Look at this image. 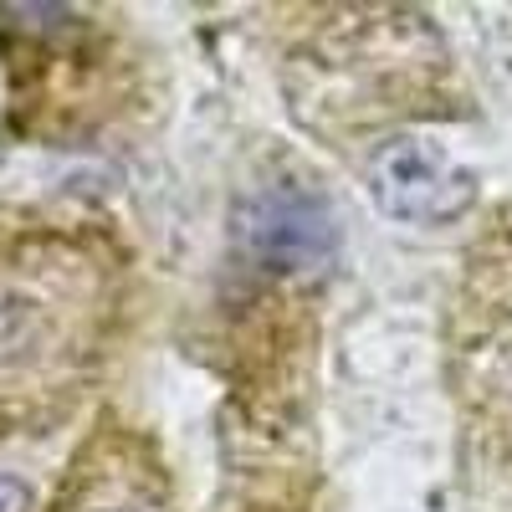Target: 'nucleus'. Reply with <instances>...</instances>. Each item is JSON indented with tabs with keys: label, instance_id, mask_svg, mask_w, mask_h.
Here are the masks:
<instances>
[{
	"label": "nucleus",
	"instance_id": "obj_3",
	"mask_svg": "<svg viewBox=\"0 0 512 512\" xmlns=\"http://www.w3.org/2000/svg\"><path fill=\"white\" fill-rule=\"evenodd\" d=\"M369 195L384 216L410 226H446L466 216L477 200V180L461 164H451L436 144L390 139L369 159Z\"/></svg>",
	"mask_w": 512,
	"mask_h": 512
},
{
	"label": "nucleus",
	"instance_id": "obj_2",
	"mask_svg": "<svg viewBox=\"0 0 512 512\" xmlns=\"http://www.w3.org/2000/svg\"><path fill=\"white\" fill-rule=\"evenodd\" d=\"M52 512H175L164 461L134 425L103 420L77 446Z\"/></svg>",
	"mask_w": 512,
	"mask_h": 512
},
{
	"label": "nucleus",
	"instance_id": "obj_5",
	"mask_svg": "<svg viewBox=\"0 0 512 512\" xmlns=\"http://www.w3.org/2000/svg\"><path fill=\"white\" fill-rule=\"evenodd\" d=\"M26 507H31L26 487L16 477H0V512H26Z\"/></svg>",
	"mask_w": 512,
	"mask_h": 512
},
{
	"label": "nucleus",
	"instance_id": "obj_1",
	"mask_svg": "<svg viewBox=\"0 0 512 512\" xmlns=\"http://www.w3.org/2000/svg\"><path fill=\"white\" fill-rule=\"evenodd\" d=\"M123 251L82 221H0V441L57 425L123 328Z\"/></svg>",
	"mask_w": 512,
	"mask_h": 512
},
{
	"label": "nucleus",
	"instance_id": "obj_4",
	"mask_svg": "<svg viewBox=\"0 0 512 512\" xmlns=\"http://www.w3.org/2000/svg\"><path fill=\"white\" fill-rule=\"evenodd\" d=\"M241 246L251 262H262L267 272H318L333 246H338V231H333V216L328 205L308 190H267L246 205L241 216Z\"/></svg>",
	"mask_w": 512,
	"mask_h": 512
}]
</instances>
